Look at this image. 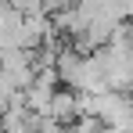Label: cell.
Returning <instances> with one entry per match:
<instances>
[{"instance_id":"cell-4","label":"cell","mask_w":133,"mask_h":133,"mask_svg":"<svg viewBox=\"0 0 133 133\" xmlns=\"http://www.w3.org/2000/svg\"><path fill=\"white\" fill-rule=\"evenodd\" d=\"M0 119H4V111H0ZM0 130H4V126H0Z\"/></svg>"},{"instance_id":"cell-3","label":"cell","mask_w":133,"mask_h":133,"mask_svg":"<svg viewBox=\"0 0 133 133\" xmlns=\"http://www.w3.org/2000/svg\"><path fill=\"white\" fill-rule=\"evenodd\" d=\"M101 133H130V130H115V126H101Z\"/></svg>"},{"instance_id":"cell-2","label":"cell","mask_w":133,"mask_h":133,"mask_svg":"<svg viewBox=\"0 0 133 133\" xmlns=\"http://www.w3.org/2000/svg\"><path fill=\"white\" fill-rule=\"evenodd\" d=\"M4 133H36V126H32V122H25V126H15V130H4Z\"/></svg>"},{"instance_id":"cell-1","label":"cell","mask_w":133,"mask_h":133,"mask_svg":"<svg viewBox=\"0 0 133 133\" xmlns=\"http://www.w3.org/2000/svg\"><path fill=\"white\" fill-rule=\"evenodd\" d=\"M68 133H101V122L94 115H79L76 122H68Z\"/></svg>"}]
</instances>
